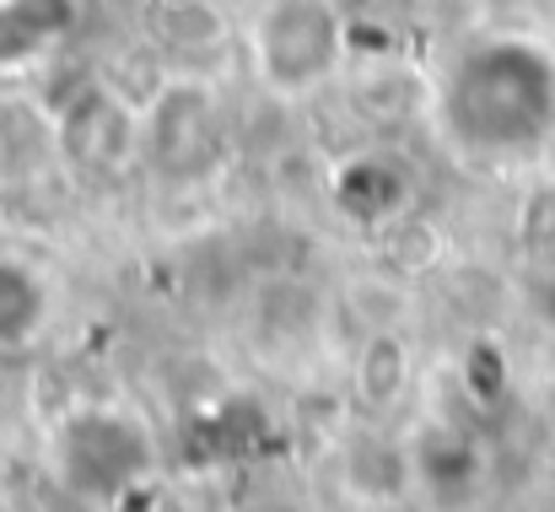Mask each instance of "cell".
Masks as SVG:
<instances>
[{
  "instance_id": "obj_1",
  "label": "cell",
  "mask_w": 555,
  "mask_h": 512,
  "mask_svg": "<svg viewBox=\"0 0 555 512\" xmlns=\"http://www.w3.org/2000/svg\"><path fill=\"white\" fill-rule=\"evenodd\" d=\"M442 119L469 152H529L555 125V60L524 38H491L469 49L442 92Z\"/></svg>"
},
{
  "instance_id": "obj_2",
  "label": "cell",
  "mask_w": 555,
  "mask_h": 512,
  "mask_svg": "<svg viewBox=\"0 0 555 512\" xmlns=\"http://www.w3.org/2000/svg\"><path fill=\"white\" fill-rule=\"evenodd\" d=\"M346 54V22L335 0H270L254 22V71L270 92L297 98L319 87Z\"/></svg>"
},
{
  "instance_id": "obj_3",
  "label": "cell",
  "mask_w": 555,
  "mask_h": 512,
  "mask_svg": "<svg viewBox=\"0 0 555 512\" xmlns=\"http://www.w3.org/2000/svg\"><path fill=\"white\" fill-rule=\"evenodd\" d=\"M141 157L173 183H194L221 163V119L216 98L199 81L168 87L141 114Z\"/></svg>"
},
{
  "instance_id": "obj_4",
  "label": "cell",
  "mask_w": 555,
  "mask_h": 512,
  "mask_svg": "<svg viewBox=\"0 0 555 512\" xmlns=\"http://www.w3.org/2000/svg\"><path fill=\"white\" fill-rule=\"evenodd\" d=\"M54 152L81 178L114 183L141 157V114L119 92L87 87V92H76V103H65V114L54 125Z\"/></svg>"
},
{
  "instance_id": "obj_5",
  "label": "cell",
  "mask_w": 555,
  "mask_h": 512,
  "mask_svg": "<svg viewBox=\"0 0 555 512\" xmlns=\"http://www.w3.org/2000/svg\"><path fill=\"white\" fill-rule=\"evenodd\" d=\"M146 464V437L108 415V410H92V415H76L65 432H60V475L81 491V497H114L125 491Z\"/></svg>"
},
{
  "instance_id": "obj_6",
  "label": "cell",
  "mask_w": 555,
  "mask_h": 512,
  "mask_svg": "<svg viewBox=\"0 0 555 512\" xmlns=\"http://www.w3.org/2000/svg\"><path fill=\"white\" fill-rule=\"evenodd\" d=\"M81 22V0H0V71L33 65Z\"/></svg>"
},
{
  "instance_id": "obj_7",
  "label": "cell",
  "mask_w": 555,
  "mask_h": 512,
  "mask_svg": "<svg viewBox=\"0 0 555 512\" xmlns=\"http://www.w3.org/2000/svg\"><path fill=\"white\" fill-rule=\"evenodd\" d=\"M43 319H49V286L27 265L0 259V345L33 341Z\"/></svg>"
},
{
  "instance_id": "obj_8",
  "label": "cell",
  "mask_w": 555,
  "mask_h": 512,
  "mask_svg": "<svg viewBox=\"0 0 555 512\" xmlns=\"http://www.w3.org/2000/svg\"><path fill=\"white\" fill-rule=\"evenodd\" d=\"M404 383H410V350H404V341L399 335H372L362 345V356H357V394H362V405H372V410L393 405L404 394Z\"/></svg>"
},
{
  "instance_id": "obj_9",
  "label": "cell",
  "mask_w": 555,
  "mask_h": 512,
  "mask_svg": "<svg viewBox=\"0 0 555 512\" xmlns=\"http://www.w3.org/2000/svg\"><path fill=\"white\" fill-rule=\"evenodd\" d=\"M540 152H545V168H551V178H555V125H551V136L540 141Z\"/></svg>"
},
{
  "instance_id": "obj_10",
  "label": "cell",
  "mask_w": 555,
  "mask_h": 512,
  "mask_svg": "<svg viewBox=\"0 0 555 512\" xmlns=\"http://www.w3.org/2000/svg\"><path fill=\"white\" fill-rule=\"evenodd\" d=\"M168 5H173V0H168Z\"/></svg>"
}]
</instances>
